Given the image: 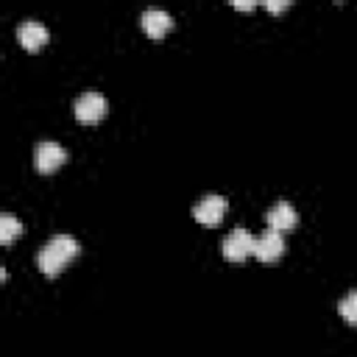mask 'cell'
<instances>
[{
	"label": "cell",
	"mask_w": 357,
	"mask_h": 357,
	"mask_svg": "<svg viewBox=\"0 0 357 357\" xmlns=\"http://www.w3.org/2000/svg\"><path fill=\"white\" fill-rule=\"evenodd\" d=\"M106 109H109V103H106V98H103L100 92H84V95H78V100H75V106H73L78 123H86V126L103 120Z\"/></svg>",
	"instance_id": "4"
},
{
	"label": "cell",
	"mask_w": 357,
	"mask_h": 357,
	"mask_svg": "<svg viewBox=\"0 0 357 357\" xmlns=\"http://www.w3.org/2000/svg\"><path fill=\"white\" fill-rule=\"evenodd\" d=\"M226 209H229V201L223 198V195H204L195 206H192V218L201 223V226H206V229H212V226H218L220 220H223V215H226Z\"/></svg>",
	"instance_id": "3"
},
{
	"label": "cell",
	"mask_w": 357,
	"mask_h": 357,
	"mask_svg": "<svg viewBox=\"0 0 357 357\" xmlns=\"http://www.w3.org/2000/svg\"><path fill=\"white\" fill-rule=\"evenodd\" d=\"M33 162H36V170L47 176V173H56V170L67 162V151H64L59 142L45 139V142L36 145V151H33Z\"/></svg>",
	"instance_id": "5"
},
{
	"label": "cell",
	"mask_w": 357,
	"mask_h": 357,
	"mask_svg": "<svg viewBox=\"0 0 357 357\" xmlns=\"http://www.w3.org/2000/svg\"><path fill=\"white\" fill-rule=\"evenodd\" d=\"M265 223H268V229H273V231H290V229H296V223H298V212H296L287 201H279V204H273V206L265 212Z\"/></svg>",
	"instance_id": "7"
},
{
	"label": "cell",
	"mask_w": 357,
	"mask_h": 357,
	"mask_svg": "<svg viewBox=\"0 0 357 357\" xmlns=\"http://www.w3.org/2000/svg\"><path fill=\"white\" fill-rule=\"evenodd\" d=\"M234 8H240V11H251L254 3H234Z\"/></svg>",
	"instance_id": "13"
},
{
	"label": "cell",
	"mask_w": 357,
	"mask_h": 357,
	"mask_svg": "<svg viewBox=\"0 0 357 357\" xmlns=\"http://www.w3.org/2000/svg\"><path fill=\"white\" fill-rule=\"evenodd\" d=\"M337 312L346 324H357V290L346 293L340 301H337Z\"/></svg>",
	"instance_id": "11"
},
{
	"label": "cell",
	"mask_w": 357,
	"mask_h": 357,
	"mask_svg": "<svg viewBox=\"0 0 357 357\" xmlns=\"http://www.w3.org/2000/svg\"><path fill=\"white\" fill-rule=\"evenodd\" d=\"M75 254H78L75 237H70V234H53L42 245V251L36 254V265H39V271L45 276H56V273H61V268H67V262Z\"/></svg>",
	"instance_id": "1"
},
{
	"label": "cell",
	"mask_w": 357,
	"mask_h": 357,
	"mask_svg": "<svg viewBox=\"0 0 357 357\" xmlns=\"http://www.w3.org/2000/svg\"><path fill=\"white\" fill-rule=\"evenodd\" d=\"M17 42L25 47V50H39L45 42H47V28L39 25V22H22L17 28Z\"/></svg>",
	"instance_id": "9"
},
{
	"label": "cell",
	"mask_w": 357,
	"mask_h": 357,
	"mask_svg": "<svg viewBox=\"0 0 357 357\" xmlns=\"http://www.w3.org/2000/svg\"><path fill=\"white\" fill-rule=\"evenodd\" d=\"M254 245H257V237L248 231V229H234L226 234V240L220 243V251L226 259L231 262H243L254 254Z\"/></svg>",
	"instance_id": "2"
},
{
	"label": "cell",
	"mask_w": 357,
	"mask_h": 357,
	"mask_svg": "<svg viewBox=\"0 0 357 357\" xmlns=\"http://www.w3.org/2000/svg\"><path fill=\"white\" fill-rule=\"evenodd\" d=\"M290 3H265V8L271 11V14H279V11H284Z\"/></svg>",
	"instance_id": "12"
},
{
	"label": "cell",
	"mask_w": 357,
	"mask_h": 357,
	"mask_svg": "<svg viewBox=\"0 0 357 357\" xmlns=\"http://www.w3.org/2000/svg\"><path fill=\"white\" fill-rule=\"evenodd\" d=\"M139 25H142V31H145L151 39H162V36L173 28V17H170L167 11H162V8H148V11L142 14Z\"/></svg>",
	"instance_id": "8"
},
{
	"label": "cell",
	"mask_w": 357,
	"mask_h": 357,
	"mask_svg": "<svg viewBox=\"0 0 357 357\" xmlns=\"http://www.w3.org/2000/svg\"><path fill=\"white\" fill-rule=\"evenodd\" d=\"M282 254H284V237H282V231L265 229V231L257 237L254 257H257L259 262H276Z\"/></svg>",
	"instance_id": "6"
},
{
	"label": "cell",
	"mask_w": 357,
	"mask_h": 357,
	"mask_svg": "<svg viewBox=\"0 0 357 357\" xmlns=\"http://www.w3.org/2000/svg\"><path fill=\"white\" fill-rule=\"evenodd\" d=\"M20 231H22V223L11 212H3L0 215V243H11Z\"/></svg>",
	"instance_id": "10"
}]
</instances>
